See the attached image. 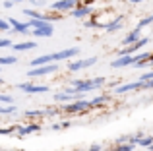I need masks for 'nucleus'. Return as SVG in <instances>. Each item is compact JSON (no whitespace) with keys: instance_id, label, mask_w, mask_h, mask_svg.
<instances>
[{"instance_id":"nucleus-8","label":"nucleus","mask_w":153,"mask_h":151,"mask_svg":"<svg viewBox=\"0 0 153 151\" xmlns=\"http://www.w3.org/2000/svg\"><path fill=\"white\" fill-rule=\"evenodd\" d=\"M8 23H10V27H12V33H29V25H27V21L25 23H22V21H18V19H14V18H8L6 19Z\"/></svg>"},{"instance_id":"nucleus-28","label":"nucleus","mask_w":153,"mask_h":151,"mask_svg":"<svg viewBox=\"0 0 153 151\" xmlns=\"http://www.w3.org/2000/svg\"><path fill=\"white\" fill-rule=\"evenodd\" d=\"M6 47H12L10 39H0V49H6Z\"/></svg>"},{"instance_id":"nucleus-25","label":"nucleus","mask_w":153,"mask_h":151,"mask_svg":"<svg viewBox=\"0 0 153 151\" xmlns=\"http://www.w3.org/2000/svg\"><path fill=\"white\" fill-rule=\"evenodd\" d=\"M0 103H8V105H14V99L10 95H0Z\"/></svg>"},{"instance_id":"nucleus-23","label":"nucleus","mask_w":153,"mask_h":151,"mask_svg":"<svg viewBox=\"0 0 153 151\" xmlns=\"http://www.w3.org/2000/svg\"><path fill=\"white\" fill-rule=\"evenodd\" d=\"M18 126H10V128H0V136H10V134H16Z\"/></svg>"},{"instance_id":"nucleus-24","label":"nucleus","mask_w":153,"mask_h":151,"mask_svg":"<svg viewBox=\"0 0 153 151\" xmlns=\"http://www.w3.org/2000/svg\"><path fill=\"white\" fill-rule=\"evenodd\" d=\"M153 144V138H142V140L138 141V145H143V147H149Z\"/></svg>"},{"instance_id":"nucleus-20","label":"nucleus","mask_w":153,"mask_h":151,"mask_svg":"<svg viewBox=\"0 0 153 151\" xmlns=\"http://www.w3.org/2000/svg\"><path fill=\"white\" fill-rule=\"evenodd\" d=\"M16 56H0V66H6V64H16Z\"/></svg>"},{"instance_id":"nucleus-11","label":"nucleus","mask_w":153,"mask_h":151,"mask_svg":"<svg viewBox=\"0 0 153 151\" xmlns=\"http://www.w3.org/2000/svg\"><path fill=\"white\" fill-rule=\"evenodd\" d=\"M140 33H142V31H140V29H138V27H136V29H134V31H130V33H128V35H126V37H124V41H122V45H126V47H130V45H134V43H138V41H140V39H142V37H140Z\"/></svg>"},{"instance_id":"nucleus-19","label":"nucleus","mask_w":153,"mask_h":151,"mask_svg":"<svg viewBox=\"0 0 153 151\" xmlns=\"http://www.w3.org/2000/svg\"><path fill=\"white\" fill-rule=\"evenodd\" d=\"M108 95H99V97H95L93 101H91V107H97V105H101V103H107L108 101Z\"/></svg>"},{"instance_id":"nucleus-26","label":"nucleus","mask_w":153,"mask_h":151,"mask_svg":"<svg viewBox=\"0 0 153 151\" xmlns=\"http://www.w3.org/2000/svg\"><path fill=\"white\" fill-rule=\"evenodd\" d=\"M43 114H45L43 110H27L25 116H43Z\"/></svg>"},{"instance_id":"nucleus-2","label":"nucleus","mask_w":153,"mask_h":151,"mask_svg":"<svg viewBox=\"0 0 153 151\" xmlns=\"http://www.w3.org/2000/svg\"><path fill=\"white\" fill-rule=\"evenodd\" d=\"M58 70V64L52 62V64H45V66H39V68H31L27 76L29 78H39V76H47V74H54Z\"/></svg>"},{"instance_id":"nucleus-6","label":"nucleus","mask_w":153,"mask_h":151,"mask_svg":"<svg viewBox=\"0 0 153 151\" xmlns=\"http://www.w3.org/2000/svg\"><path fill=\"white\" fill-rule=\"evenodd\" d=\"M18 87H19L22 91H27V93H31V95H35V93H47V91H49V87H47V85H35V83H31V81L19 83Z\"/></svg>"},{"instance_id":"nucleus-33","label":"nucleus","mask_w":153,"mask_h":151,"mask_svg":"<svg viewBox=\"0 0 153 151\" xmlns=\"http://www.w3.org/2000/svg\"><path fill=\"white\" fill-rule=\"evenodd\" d=\"M132 4H140V2H143V0H130Z\"/></svg>"},{"instance_id":"nucleus-34","label":"nucleus","mask_w":153,"mask_h":151,"mask_svg":"<svg viewBox=\"0 0 153 151\" xmlns=\"http://www.w3.org/2000/svg\"><path fill=\"white\" fill-rule=\"evenodd\" d=\"M8 2H22V0H8Z\"/></svg>"},{"instance_id":"nucleus-30","label":"nucleus","mask_w":153,"mask_h":151,"mask_svg":"<svg viewBox=\"0 0 153 151\" xmlns=\"http://www.w3.org/2000/svg\"><path fill=\"white\" fill-rule=\"evenodd\" d=\"M142 89H153V79H151V81H143Z\"/></svg>"},{"instance_id":"nucleus-17","label":"nucleus","mask_w":153,"mask_h":151,"mask_svg":"<svg viewBox=\"0 0 153 151\" xmlns=\"http://www.w3.org/2000/svg\"><path fill=\"white\" fill-rule=\"evenodd\" d=\"M54 101L56 103H74L76 101V95H68V93H56L54 95Z\"/></svg>"},{"instance_id":"nucleus-29","label":"nucleus","mask_w":153,"mask_h":151,"mask_svg":"<svg viewBox=\"0 0 153 151\" xmlns=\"http://www.w3.org/2000/svg\"><path fill=\"white\" fill-rule=\"evenodd\" d=\"M147 79H153V70H151V72H147V74H143L142 78H140V81H147Z\"/></svg>"},{"instance_id":"nucleus-13","label":"nucleus","mask_w":153,"mask_h":151,"mask_svg":"<svg viewBox=\"0 0 153 151\" xmlns=\"http://www.w3.org/2000/svg\"><path fill=\"white\" fill-rule=\"evenodd\" d=\"M52 33H54L52 23H51V25H47V27H41V29H33V31H31V35H33V37H51Z\"/></svg>"},{"instance_id":"nucleus-3","label":"nucleus","mask_w":153,"mask_h":151,"mask_svg":"<svg viewBox=\"0 0 153 151\" xmlns=\"http://www.w3.org/2000/svg\"><path fill=\"white\" fill-rule=\"evenodd\" d=\"M79 54V49L78 47H72V49H64V50H58V53H51V60L52 62H60V60H68V58Z\"/></svg>"},{"instance_id":"nucleus-16","label":"nucleus","mask_w":153,"mask_h":151,"mask_svg":"<svg viewBox=\"0 0 153 151\" xmlns=\"http://www.w3.org/2000/svg\"><path fill=\"white\" fill-rule=\"evenodd\" d=\"M35 43L33 41H23V43H18V45H12V49L14 50H31V49H35Z\"/></svg>"},{"instance_id":"nucleus-31","label":"nucleus","mask_w":153,"mask_h":151,"mask_svg":"<svg viewBox=\"0 0 153 151\" xmlns=\"http://www.w3.org/2000/svg\"><path fill=\"white\" fill-rule=\"evenodd\" d=\"M87 151H103V149H101V145H99V144H93Z\"/></svg>"},{"instance_id":"nucleus-14","label":"nucleus","mask_w":153,"mask_h":151,"mask_svg":"<svg viewBox=\"0 0 153 151\" xmlns=\"http://www.w3.org/2000/svg\"><path fill=\"white\" fill-rule=\"evenodd\" d=\"M91 12H93L91 6H79V8H74L72 14H74V18H83V16H89Z\"/></svg>"},{"instance_id":"nucleus-9","label":"nucleus","mask_w":153,"mask_h":151,"mask_svg":"<svg viewBox=\"0 0 153 151\" xmlns=\"http://www.w3.org/2000/svg\"><path fill=\"white\" fill-rule=\"evenodd\" d=\"M143 87V81H132V83H124V85H118L116 87V93L122 95V93H128V91H134V89H142Z\"/></svg>"},{"instance_id":"nucleus-15","label":"nucleus","mask_w":153,"mask_h":151,"mask_svg":"<svg viewBox=\"0 0 153 151\" xmlns=\"http://www.w3.org/2000/svg\"><path fill=\"white\" fill-rule=\"evenodd\" d=\"M122 16H120V18H114V19H112V21L111 23H107V25H105V31H108V33H112V31H116V29H118V27L120 25H122Z\"/></svg>"},{"instance_id":"nucleus-27","label":"nucleus","mask_w":153,"mask_h":151,"mask_svg":"<svg viewBox=\"0 0 153 151\" xmlns=\"http://www.w3.org/2000/svg\"><path fill=\"white\" fill-rule=\"evenodd\" d=\"M8 29H10V23L6 19H0V31H8Z\"/></svg>"},{"instance_id":"nucleus-18","label":"nucleus","mask_w":153,"mask_h":151,"mask_svg":"<svg viewBox=\"0 0 153 151\" xmlns=\"http://www.w3.org/2000/svg\"><path fill=\"white\" fill-rule=\"evenodd\" d=\"M27 25L33 27V29H41V27H47V25H51V23L45 21V19H29V21H27Z\"/></svg>"},{"instance_id":"nucleus-32","label":"nucleus","mask_w":153,"mask_h":151,"mask_svg":"<svg viewBox=\"0 0 153 151\" xmlns=\"http://www.w3.org/2000/svg\"><path fill=\"white\" fill-rule=\"evenodd\" d=\"M12 6H14L12 2H8V0H4V8H12Z\"/></svg>"},{"instance_id":"nucleus-10","label":"nucleus","mask_w":153,"mask_h":151,"mask_svg":"<svg viewBox=\"0 0 153 151\" xmlns=\"http://www.w3.org/2000/svg\"><path fill=\"white\" fill-rule=\"evenodd\" d=\"M41 130V126L39 124H27V126H18V130H16V134H18L19 138L23 136H29V134H35Z\"/></svg>"},{"instance_id":"nucleus-4","label":"nucleus","mask_w":153,"mask_h":151,"mask_svg":"<svg viewBox=\"0 0 153 151\" xmlns=\"http://www.w3.org/2000/svg\"><path fill=\"white\" fill-rule=\"evenodd\" d=\"M76 6H78V0H58V2L51 4V10L52 12H68V10H74Z\"/></svg>"},{"instance_id":"nucleus-22","label":"nucleus","mask_w":153,"mask_h":151,"mask_svg":"<svg viewBox=\"0 0 153 151\" xmlns=\"http://www.w3.org/2000/svg\"><path fill=\"white\" fill-rule=\"evenodd\" d=\"M149 23H153V14H151V16H147V18H143V19H142V21H140V23H138V29H140V31H142V27H146V25H149Z\"/></svg>"},{"instance_id":"nucleus-7","label":"nucleus","mask_w":153,"mask_h":151,"mask_svg":"<svg viewBox=\"0 0 153 151\" xmlns=\"http://www.w3.org/2000/svg\"><path fill=\"white\" fill-rule=\"evenodd\" d=\"M87 109H93L91 101H74L66 107V113H82V110H87Z\"/></svg>"},{"instance_id":"nucleus-5","label":"nucleus","mask_w":153,"mask_h":151,"mask_svg":"<svg viewBox=\"0 0 153 151\" xmlns=\"http://www.w3.org/2000/svg\"><path fill=\"white\" fill-rule=\"evenodd\" d=\"M95 62H97L95 56L85 58V60H76V62H70V64H68V70H70V72H78V70H83V68H87V66H93Z\"/></svg>"},{"instance_id":"nucleus-21","label":"nucleus","mask_w":153,"mask_h":151,"mask_svg":"<svg viewBox=\"0 0 153 151\" xmlns=\"http://www.w3.org/2000/svg\"><path fill=\"white\" fill-rule=\"evenodd\" d=\"M134 147H136L134 144H118V145H116V149H114V151H132Z\"/></svg>"},{"instance_id":"nucleus-1","label":"nucleus","mask_w":153,"mask_h":151,"mask_svg":"<svg viewBox=\"0 0 153 151\" xmlns=\"http://www.w3.org/2000/svg\"><path fill=\"white\" fill-rule=\"evenodd\" d=\"M105 83V78H95V79H83L82 85L76 87V89H72V93L74 95H79V93H85V91H91V89H97V87H101Z\"/></svg>"},{"instance_id":"nucleus-12","label":"nucleus","mask_w":153,"mask_h":151,"mask_svg":"<svg viewBox=\"0 0 153 151\" xmlns=\"http://www.w3.org/2000/svg\"><path fill=\"white\" fill-rule=\"evenodd\" d=\"M132 64H134V58L132 56H118L116 60L111 62L112 68H122V66H132Z\"/></svg>"}]
</instances>
